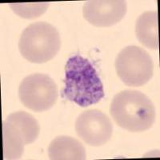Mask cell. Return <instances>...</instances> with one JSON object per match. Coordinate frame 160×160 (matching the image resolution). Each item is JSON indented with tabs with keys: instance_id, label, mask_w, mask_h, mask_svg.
<instances>
[{
	"instance_id": "cell-1",
	"label": "cell",
	"mask_w": 160,
	"mask_h": 160,
	"mask_svg": "<svg viewBox=\"0 0 160 160\" xmlns=\"http://www.w3.org/2000/svg\"><path fill=\"white\" fill-rule=\"evenodd\" d=\"M63 95L82 108L98 102L104 97L103 84L96 70L87 58L71 57L65 68Z\"/></svg>"
},
{
	"instance_id": "cell-2",
	"label": "cell",
	"mask_w": 160,
	"mask_h": 160,
	"mask_svg": "<svg viewBox=\"0 0 160 160\" xmlns=\"http://www.w3.org/2000/svg\"><path fill=\"white\" fill-rule=\"evenodd\" d=\"M110 113L120 128L131 132L150 129L156 118L152 101L144 93L135 90H125L116 94Z\"/></svg>"
},
{
	"instance_id": "cell-3",
	"label": "cell",
	"mask_w": 160,
	"mask_h": 160,
	"mask_svg": "<svg viewBox=\"0 0 160 160\" xmlns=\"http://www.w3.org/2000/svg\"><path fill=\"white\" fill-rule=\"evenodd\" d=\"M61 38L51 24L37 22L22 31L18 50L25 59L33 63H44L55 58L60 50Z\"/></svg>"
},
{
	"instance_id": "cell-4",
	"label": "cell",
	"mask_w": 160,
	"mask_h": 160,
	"mask_svg": "<svg viewBox=\"0 0 160 160\" xmlns=\"http://www.w3.org/2000/svg\"><path fill=\"white\" fill-rule=\"evenodd\" d=\"M117 75L128 87H141L153 76L154 62L148 51L137 46H128L117 55Z\"/></svg>"
},
{
	"instance_id": "cell-5",
	"label": "cell",
	"mask_w": 160,
	"mask_h": 160,
	"mask_svg": "<svg viewBox=\"0 0 160 160\" xmlns=\"http://www.w3.org/2000/svg\"><path fill=\"white\" fill-rule=\"evenodd\" d=\"M18 97L27 108L42 112L51 109L57 102L58 87L50 76L35 73L22 79L18 88Z\"/></svg>"
},
{
	"instance_id": "cell-6",
	"label": "cell",
	"mask_w": 160,
	"mask_h": 160,
	"mask_svg": "<svg viewBox=\"0 0 160 160\" xmlns=\"http://www.w3.org/2000/svg\"><path fill=\"white\" fill-rule=\"evenodd\" d=\"M75 131L84 142L92 147H100L111 139L113 125L103 112L91 109L78 115L75 121Z\"/></svg>"
},
{
	"instance_id": "cell-7",
	"label": "cell",
	"mask_w": 160,
	"mask_h": 160,
	"mask_svg": "<svg viewBox=\"0 0 160 160\" xmlns=\"http://www.w3.org/2000/svg\"><path fill=\"white\" fill-rule=\"evenodd\" d=\"M127 13L123 0H89L82 8L83 17L88 22L98 28H108L119 22Z\"/></svg>"
},
{
	"instance_id": "cell-8",
	"label": "cell",
	"mask_w": 160,
	"mask_h": 160,
	"mask_svg": "<svg viewBox=\"0 0 160 160\" xmlns=\"http://www.w3.org/2000/svg\"><path fill=\"white\" fill-rule=\"evenodd\" d=\"M48 156L52 160H83L87 158L84 146L78 139L67 135L55 138L48 148Z\"/></svg>"
},
{
	"instance_id": "cell-9",
	"label": "cell",
	"mask_w": 160,
	"mask_h": 160,
	"mask_svg": "<svg viewBox=\"0 0 160 160\" xmlns=\"http://www.w3.org/2000/svg\"><path fill=\"white\" fill-rule=\"evenodd\" d=\"M135 34L140 43L151 50L158 49V11H146L136 21Z\"/></svg>"
},
{
	"instance_id": "cell-10",
	"label": "cell",
	"mask_w": 160,
	"mask_h": 160,
	"mask_svg": "<svg viewBox=\"0 0 160 160\" xmlns=\"http://www.w3.org/2000/svg\"><path fill=\"white\" fill-rule=\"evenodd\" d=\"M2 142L3 158L8 160L19 159L29 144L22 131L6 120L2 122Z\"/></svg>"
},
{
	"instance_id": "cell-11",
	"label": "cell",
	"mask_w": 160,
	"mask_h": 160,
	"mask_svg": "<svg viewBox=\"0 0 160 160\" xmlns=\"http://www.w3.org/2000/svg\"><path fill=\"white\" fill-rule=\"evenodd\" d=\"M5 120L21 130L29 144L34 142L38 138L40 131L39 124L35 117L29 113L25 111L11 113Z\"/></svg>"
},
{
	"instance_id": "cell-12",
	"label": "cell",
	"mask_w": 160,
	"mask_h": 160,
	"mask_svg": "<svg viewBox=\"0 0 160 160\" xmlns=\"http://www.w3.org/2000/svg\"><path fill=\"white\" fill-rule=\"evenodd\" d=\"M50 2H31V3H10V8L22 18L33 19L40 17L46 12Z\"/></svg>"
}]
</instances>
